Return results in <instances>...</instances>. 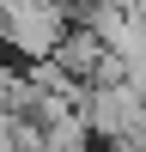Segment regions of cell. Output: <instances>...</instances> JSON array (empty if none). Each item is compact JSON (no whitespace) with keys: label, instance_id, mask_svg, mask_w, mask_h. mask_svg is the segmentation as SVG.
Instances as JSON below:
<instances>
[{"label":"cell","instance_id":"obj_1","mask_svg":"<svg viewBox=\"0 0 146 152\" xmlns=\"http://www.w3.org/2000/svg\"><path fill=\"white\" fill-rule=\"evenodd\" d=\"M0 31L24 55H55L67 43V24H61L55 0H0Z\"/></svg>","mask_w":146,"mask_h":152}]
</instances>
